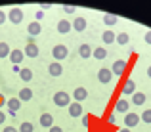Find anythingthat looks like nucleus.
Returning a JSON list of instances; mask_svg holds the SVG:
<instances>
[{"instance_id":"obj_27","label":"nucleus","mask_w":151,"mask_h":132,"mask_svg":"<svg viewBox=\"0 0 151 132\" xmlns=\"http://www.w3.org/2000/svg\"><path fill=\"white\" fill-rule=\"evenodd\" d=\"M103 21H105V25H115V23H117L119 21V17H117V15H113V14H105V15H103Z\"/></svg>"},{"instance_id":"obj_15","label":"nucleus","mask_w":151,"mask_h":132,"mask_svg":"<svg viewBox=\"0 0 151 132\" xmlns=\"http://www.w3.org/2000/svg\"><path fill=\"white\" fill-rule=\"evenodd\" d=\"M40 126H44V128H52V126H54V117H52V113H42L40 115Z\"/></svg>"},{"instance_id":"obj_9","label":"nucleus","mask_w":151,"mask_h":132,"mask_svg":"<svg viewBox=\"0 0 151 132\" xmlns=\"http://www.w3.org/2000/svg\"><path fill=\"white\" fill-rule=\"evenodd\" d=\"M73 98H75V102H77V103L84 102V100L88 98V92H86V88H82V86L75 88V92H73Z\"/></svg>"},{"instance_id":"obj_18","label":"nucleus","mask_w":151,"mask_h":132,"mask_svg":"<svg viewBox=\"0 0 151 132\" xmlns=\"http://www.w3.org/2000/svg\"><path fill=\"white\" fill-rule=\"evenodd\" d=\"M86 25H88V23H86V19H84V17H77V19L73 21V25H71V27H73L77 33H82V31L86 29Z\"/></svg>"},{"instance_id":"obj_28","label":"nucleus","mask_w":151,"mask_h":132,"mask_svg":"<svg viewBox=\"0 0 151 132\" xmlns=\"http://www.w3.org/2000/svg\"><path fill=\"white\" fill-rule=\"evenodd\" d=\"M140 121H144V123H147V125H151V109H145L144 113L140 115Z\"/></svg>"},{"instance_id":"obj_35","label":"nucleus","mask_w":151,"mask_h":132,"mask_svg":"<svg viewBox=\"0 0 151 132\" xmlns=\"http://www.w3.org/2000/svg\"><path fill=\"white\" fill-rule=\"evenodd\" d=\"M6 123V115H4V111H0V125H4Z\"/></svg>"},{"instance_id":"obj_13","label":"nucleus","mask_w":151,"mask_h":132,"mask_svg":"<svg viewBox=\"0 0 151 132\" xmlns=\"http://www.w3.org/2000/svg\"><path fill=\"white\" fill-rule=\"evenodd\" d=\"M134 92H136V82H134L132 79H128V81L124 82V86H122V96H132Z\"/></svg>"},{"instance_id":"obj_38","label":"nucleus","mask_w":151,"mask_h":132,"mask_svg":"<svg viewBox=\"0 0 151 132\" xmlns=\"http://www.w3.org/2000/svg\"><path fill=\"white\" fill-rule=\"evenodd\" d=\"M147 77H149V79H151V65H149V67H147Z\"/></svg>"},{"instance_id":"obj_34","label":"nucleus","mask_w":151,"mask_h":132,"mask_svg":"<svg viewBox=\"0 0 151 132\" xmlns=\"http://www.w3.org/2000/svg\"><path fill=\"white\" fill-rule=\"evenodd\" d=\"M145 44H151V31L145 33Z\"/></svg>"},{"instance_id":"obj_33","label":"nucleus","mask_w":151,"mask_h":132,"mask_svg":"<svg viewBox=\"0 0 151 132\" xmlns=\"http://www.w3.org/2000/svg\"><path fill=\"white\" fill-rule=\"evenodd\" d=\"M4 21H6V12H2V10H0V25H2Z\"/></svg>"},{"instance_id":"obj_32","label":"nucleus","mask_w":151,"mask_h":132,"mask_svg":"<svg viewBox=\"0 0 151 132\" xmlns=\"http://www.w3.org/2000/svg\"><path fill=\"white\" fill-rule=\"evenodd\" d=\"M2 132H17V128H15V126H4Z\"/></svg>"},{"instance_id":"obj_11","label":"nucleus","mask_w":151,"mask_h":132,"mask_svg":"<svg viewBox=\"0 0 151 132\" xmlns=\"http://www.w3.org/2000/svg\"><path fill=\"white\" fill-rule=\"evenodd\" d=\"M128 107H130V103H128V100H124V98H121L117 103H115V111L117 113H128Z\"/></svg>"},{"instance_id":"obj_30","label":"nucleus","mask_w":151,"mask_h":132,"mask_svg":"<svg viewBox=\"0 0 151 132\" xmlns=\"http://www.w3.org/2000/svg\"><path fill=\"white\" fill-rule=\"evenodd\" d=\"M82 125H84V126L90 125V115H82Z\"/></svg>"},{"instance_id":"obj_2","label":"nucleus","mask_w":151,"mask_h":132,"mask_svg":"<svg viewBox=\"0 0 151 132\" xmlns=\"http://www.w3.org/2000/svg\"><path fill=\"white\" fill-rule=\"evenodd\" d=\"M6 17L10 19L14 25H19V23L23 21V17H25V15H23V10H21V8H10V12H8Z\"/></svg>"},{"instance_id":"obj_10","label":"nucleus","mask_w":151,"mask_h":132,"mask_svg":"<svg viewBox=\"0 0 151 132\" xmlns=\"http://www.w3.org/2000/svg\"><path fill=\"white\" fill-rule=\"evenodd\" d=\"M40 31H42V27H40V23L38 21H31L29 25H27V33H29V37H37V35H40Z\"/></svg>"},{"instance_id":"obj_6","label":"nucleus","mask_w":151,"mask_h":132,"mask_svg":"<svg viewBox=\"0 0 151 132\" xmlns=\"http://www.w3.org/2000/svg\"><path fill=\"white\" fill-rule=\"evenodd\" d=\"M124 69H126V61H124V59H117V61L113 63V69H111V73H113L115 77H121V75L124 73Z\"/></svg>"},{"instance_id":"obj_37","label":"nucleus","mask_w":151,"mask_h":132,"mask_svg":"<svg viewBox=\"0 0 151 132\" xmlns=\"http://www.w3.org/2000/svg\"><path fill=\"white\" fill-rule=\"evenodd\" d=\"M50 6H52V4H48V2H42V4H40V8H42V10H48Z\"/></svg>"},{"instance_id":"obj_19","label":"nucleus","mask_w":151,"mask_h":132,"mask_svg":"<svg viewBox=\"0 0 151 132\" xmlns=\"http://www.w3.org/2000/svg\"><path fill=\"white\" fill-rule=\"evenodd\" d=\"M145 100H147V96H145L144 92H134L132 94V103L134 105H144Z\"/></svg>"},{"instance_id":"obj_23","label":"nucleus","mask_w":151,"mask_h":132,"mask_svg":"<svg viewBox=\"0 0 151 132\" xmlns=\"http://www.w3.org/2000/svg\"><path fill=\"white\" fill-rule=\"evenodd\" d=\"M115 42L121 44V46H124V44H128V42H130V35H126V33H119V35H115Z\"/></svg>"},{"instance_id":"obj_22","label":"nucleus","mask_w":151,"mask_h":132,"mask_svg":"<svg viewBox=\"0 0 151 132\" xmlns=\"http://www.w3.org/2000/svg\"><path fill=\"white\" fill-rule=\"evenodd\" d=\"M17 98H19V102H29V100L33 98V90H31V88H23Z\"/></svg>"},{"instance_id":"obj_4","label":"nucleus","mask_w":151,"mask_h":132,"mask_svg":"<svg viewBox=\"0 0 151 132\" xmlns=\"http://www.w3.org/2000/svg\"><path fill=\"white\" fill-rule=\"evenodd\" d=\"M138 123H140V115H138V113L128 111V113L124 115V125H126V128H134V126H138Z\"/></svg>"},{"instance_id":"obj_17","label":"nucleus","mask_w":151,"mask_h":132,"mask_svg":"<svg viewBox=\"0 0 151 132\" xmlns=\"http://www.w3.org/2000/svg\"><path fill=\"white\" fill-rule=\"evenodd\" d=\"M71 29H73V27H71V23L67 21V19H59V23H58V33L59 35H67Z\"/></svg>"},{"instance_id":"obj_39","label":"nucleus","mask_w":151,"mask_h":132,"mask_svg":"<svg viewBox=\"0 0 151 132\" xmlns=\"http://www.w3.org/2000/svg\"><path fill=\"white\" fill-rule=\"evenodd\" d=\"M119 132H132L130 128H122V130H119Z\"/></svg>"},{"instance_id":"obj_26","label":"nucleus","mask_w":151,"mask_h":132,"mask_svg":"<svg viewBox=\"0 0 151 132\" xmlns=\"http://www.w3.org/2000/svg\"><path fill=\"white\" fill-rule=\"evenodd\" d=\"M10 52H12L10 44H8V42H0V59H2V58H8V56H10Z\"/></svg>"},{"instance_id":"obj_29","label":"nucleus","mask_w":151,"mask_h":132,"mask_svg":"<svg viewBox=\"0 0 151 132\" xmlns=\"http://www.w3.org/2000/svg\"><path fill=\"white\" fill-rule=\"evenodd\" d=\"M35 126L31 125V123H21V128H19L17 132H33Z\"/></svg>"},{"instance_id":"obj_8","label":"nucleus","mask_w":151,"mask_h":132,"mask_svg":"<svg viewBox=\"0 0 151 132\" xmlns=\"http://www.w3.org/2000/svg\"><path fill=\"white\" fill-rule=\"evenodd\" d=\"M6 107L10 109L12 115H15V111L21 109V102H19V98H10V100L6 102Z\"/></svg>"},{"instance_id":"obj_16","label":"nucleus","mask_w":151,"mask_h":132,"mask_svg":"<svg viewBox=\"0 0 151 132\" xmlns=\"http://www.w3.org/2000/svg\"><path fill=\"white\" fill-rule=\"evenodd\" d=\"M23 54H25L27 58H37V56H38V46H37L35 42L27 44V46H25V52H23Z\"/></svg>"},{"instance_id":"obj_24","label":"nucleus","mask_w":151,"mask_h":132,"mask_svg":"<svg viewBox=\"0 0 151 132\" xmlns=\"http://www.w3.org/2000/svg\"><path fill=\"white\" fill-rule=\"evenodd\" d=\"M92 56H94L96 59H105V58H107V50H105L103 46H98L96 50H92Z\"/></svg>"},{"instance_id":"obj_25","label":"nucleus","mask_w":151,"mask_h":132,"mask_svg":"<svg viewBox=\"0 0 151 132\" xmlns=\"http://www.w3.org/2000/svg\"><path fill=\"white\" fill-rule=\"evenodd\" d=\"M101 40H103V44H113L115 42V33L113 31H105V33L101 35Z\"/></svg>"},{"instance_id":"obj_3","label":"nucleus","mask_w":151,"mask_h":132,"mask_svg":"<svg viewBox=\"0 0 151 132\" xmlns=\"http://www.w3.org/2000/svg\"><path fill=\"white\" fill-rule=\"evenodd\" d=\"M52 56H54L55 61H61V59H65L67 56H69V50H67V46H63V44H55V46L52 48Z\"/></svg>"},{"instance_id":"obj_36","label":"nucleus","mask_w":151,"mask_h":132,"mask_svg":"<svg viewBox=\"0 0 151 132\" xmlns=\"http://www.w3.org/2000/svg\"><path fill=\"white\" fill-rule=\"evenodd\" d=\"M48 130H50V132H63L59 126H52V128H48Z\"/></svg>"},{"instance_id":"obj_1","label":"nucleus","mask_w":151,"mask_h":132,"mask_svg":"<svg viewBox=\"0 0 151 132\" xmlns=\"http://www.w3.org/2000/svg\"><path fill=\"white\" fill-rule=\"evenodd\" d=\"M54 103L58 107H69L71 96L67 94V92H55V94H54Z\"/></svg>"},{"instance_id":"obj_14","label":"nucleus","mask_w":151,"mask_h":132,"mask_svg":"<svg viewBox=\"0 0 151 132\" xmlns=\"http://www.w3.org/2000/svg\"><path fill=\"white\" fill-rule=\"evenodd\" d=\"M48 73L52 75V77H59V75L63 73V65L59 61H54V63H50V67H48Z\"/></svg>"},{"instance_id":"obj_21","label":"nucleus","mask_w":151,"mask_h":132,"mask_svg":"<svg viewBox=\"0 0 151 132\" xmlns=\"http://www.w3.org/2000/svg\"><path fill=\"white\" fill-rule=\"evenodd\" d=\"M19 77H21V81L29 82V81H33V71L29 67H23V69H19Z\"/></svg>"},{"instance_id":"obj_7","label":"nucleus","mask_w":151,"mask_h":132,"mask_svg":"<svg viewBox=\"0 0 151 132\" xmlns=\"http://www.w3.org/2000/svg\"><path fill=\"white\" fill-rule=\"evenodd\" d=\"M8 58H10V61L14 63L15 67H17L19 63L23 61V58H25V54H23L21 50H12V52H10V56H8Z\"/></svg>"},{"instance_id":"obj_5","label":"nucleus","mask_w":151,"mask_h":132,"mask_svg":"<svg viewBox=\"0 0 151 132\" xmlns=\"http://www.w3.org/2000/svg\"><path fill=\"white\" fill-rule=\"evenodd\" d=\"M98 81L103 82V84H107V82L113 81V73H111V69H107V67H101V69L98 71Z\"/></svg>"},{"instance_id":"obj_12","label":"nucleus","mask_w":151,"mask_h":132,"mask_svg":"<svg viewBox=\"0 0 151 132\" xmlns=\"http://www.w3.org/2000/svg\"><path fill=\"white\" fill-rule=\"evenodd\" d=\"M67 109H69L71 117H81V115H82V105H81V103H77V102H71Z\"/></svg>"},{"instance_id":"obj_31","label":"nucleus","mask_w":151,"mask_h":132,"mask_svg":"<svg viewBox=\"0 0 151 132\" xmlns=\"http://www.w3.org/2000/svg\"><path fill=\"white\" fill-rule=\"evenodd\" d=\"M63 12H65V14H75V8L73 6H65V8H63Z\"/></svg>"},{"instance_id":"obj_20","label":"nucleus","mask_w":151,"mask_h":132,"mask_svg":"<svg viewBox=\"0 0 151 132\" xmlns=\"http://www.w3.org/2000/svg\"><path fill=\"white\" fill-rule=\"evenodd\" d=\"M78 56H81L82 59H88L90 56H92V48H90L88 44H81V48H78Z\"/></svg>"}]
</instances>
